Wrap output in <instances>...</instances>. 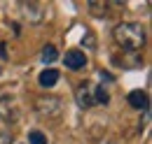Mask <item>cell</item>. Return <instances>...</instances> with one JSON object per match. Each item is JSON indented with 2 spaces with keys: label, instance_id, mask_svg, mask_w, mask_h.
<instances>
[{
  "label": "cell",
  "instance_id": "8992f818",
  "mask_svg": "<svg viewBox=\"0 0 152 144\" xmlns=\"http://www.w3.org/2000/svg\"><path fill=\"white\" fill-rule=\"evenodd\" d=\"M58 70H54V68H49V70H42L40 72V86H45V89H52V86H56V81H58Z\"/></svg>",
  "mask_w": 152,
  "mask_h": 144
},
{
  "label": "cell",
  "instance_id": "3957f363",
  "mask_svg": "<svg viewBox=\"0 0 152 144\" xmlns=\"http://www.w3.org/2000/svg\"><path fill=\"white\" fill-rule=\"evenodd\" d=\"M75 102L80 109H91L96 105V98H94V86L89 81H82L80 86L75 89Z\"/></svg>",
  "mask_w": 152,
  "mask_h": 144
},
{
  "label": "cell",
  "instance_id": "7c38bea8",
  "mask_svg": "<svg viewBox=\"0 0 152 144\" xmlns=\"http://www.w3.org/2000/svg\"><path fill=\"white\" fill-rule=\"evenodd\" d=\"M0 58H7L5 56V44H0Z\"/></svg>",
  "mask_w": 152,
  "mask_h": 144
},
{
  "label": "cell",
  "instance_id": "277c9868",
  "mask_svg": "<svg viewBox=\"0 0 152 144\" xmlns=\"http://www.w3.org/2000/svg\"><path fill=\"white\" fill-rule=\"evenodd\" d=\"M63 63H66V68L68 70H82L84 65H87V54L82 51V49H68L66 56H63Z\"/></svg>",
  "mask_w": 152,
  "mask_h": 144
},
{
  "label": "cell",
  "instance_id": "9c48e42d",
  "mask_svg": "<svg viewBox=\"0 0 152 144\" xmlns=\"http://www.w3.org/2000/svg\"><path fill=\"white\" fill-rule=\"evenodd\" d=\"M89 12L103 17V14H108V5H105V2H98V0H91V2H89Z\"/></svg>",
  "mask_w": 152,
  "mask_h": 144
},
{
  "label": "cell",
  "instance_id": "8fae6325",
  "mask_svg": "<svg viewBox=\"0 0 152 144\" xmlns=\"http://www.w3.org/2000/svg\"><path fill=\"white\" fill-rule=\"evenodd\" d=\"M0 144H12V132L0 130Z\"/></svg>",
  "mask_w": 152,
  "mask_h": 144
},
{
  "label": "cell",
  "instance_id": "7a4b0ae2",
  "mask_svg": "<svg viewBox=\"0 0 152 144\" xmlns=\"http://www.w3.org/2000/svg\"><path fill=\"white\" fill-rule=\"evenodd\" d=\"M35 112H38L42 119H47V116H58L61 114V100H58L56 95H40L38 100H35Z\"/></svg>",
  "mask_w": 152,
  "mask_h": 144
},
{
  "label": "cell",
  "instance_id": "5b68a950",
  "mask_svg": "<svg viewBox=\"0 0 152 144\" xmlns=\"http://www.w3.org/2000/svg\"><path fill=\"white\" fill-rule=\"evenodd\" d=\"M129 105L133 109H143V112H150V100H148V93L145 91H131L129 93Z\"/></svg>",
  "mask_w": 152,
  "mask_h": 144
},
{
  "label": "cell",
  "instance_id": "30bf717a",
  "mask_svg": "<svg viewBox=\"0 0 152 144\" xmlns=\"http://www.w3.org/2000/svg\"><path fill=\"white\" fill-rule=\"evenodd\" d=\"M28 142L31 144H47V137L40 130H33V132H28Z\"/></svg>",
  "mask_w": 152,
  "mask_h": 144
},
{
  "label": "cell",
  "instance_id": "ba28073f",
  "mask_svg": "<svg viewBox=\"0 0 152 144\" xmlns=\"http://www.w3.org/2000/svg\"><path fill=\"white\" fill-rule=\"evenodd\" d=\"M94 98H96V105H108L110 102V95L103 86H94Z\"/></svg>",
  "mask_w": 152,
  "mask_h": 144
},
{
  "label": "cell",
  "instance_id": "52a82bcc",
  "mask_svg": "<svg viewBox=\"0 0 152 144\" xmlns=\"http://www.w3.org/2000/svg\"><path fill=\"white\" fill-rule=\"evenodd\" d=\"M56 58H58V49L54 47V44H45V47H42V51H40V60H42L45 65H52Z\"/></svg>",
  "mask_w": 152,
  "mask_h": 144
},
{
  "label": "cell",
  "instance_id": "6da1fadb",
  "mask_svg": "<svg viewBox=\"0 0 152 144\" xmlns=\"http://www.w3.org/2000/svg\"><path fill=\"white\" fill-rule=\"evenodd\" d=\"M113 40L124 51H138L145 44V28L133 21H122L113 28Z\"/></svg>",
  "mask_w": 152,
  "mask_h": 144
}]
</instances>
